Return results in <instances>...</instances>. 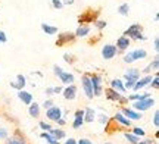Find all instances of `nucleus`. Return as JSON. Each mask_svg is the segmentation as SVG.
Wrapping results in <instances>:
<instances>
[{
  "label": "nucleus",
  "instance_id": "1",
  "mask_svg": "<svg viewBox=\"0 0 159 144\" xmlns=\"http://www.w3.org/2000/svg\"><path fill=\"white\" fill-rule=\"evenodd\" d=\"M125 90H131L133 88V85L136 84V81L140 78V71L136 69V68H133V69H128L127 72H125Z\"/></svg>",
  "mask_w": 159,
  "mask_h": 144
},
{
  "label": "nucleus",
  "instance_id": "2",
  "mask_svg": "<svg viewBox=\"0 0 159 144\" xmlns=\"http://www.w3.org/2000/svg\"><path fill=\"white\" fill-rule=\"evenodd\" d=\"M53 72H55V75L59 76V80L62 81L63 84H66V85H69V84H72V82H74V75L71 74V72L63 71L62 68H61V66H57V65L53 66Z\"/></svg>",
  "mask_w": 159,
  "mask_h": 144
},
{
  "label": "nucleus",
  "instance_id": "3",
  "mask_svg": "<svg viewBox=\"0 0 159 144\" xmlns=\"http://www.w3.org/2000/svg\"><path fill=\"white\" fill-rule=\"evenodd\" d=\"M146 56H148V53H146L144 49H137V50H133V52H130L128 55H125L124 62L125 63H133V62H136V60L144 59Z\"/></svg>",
  "mask_w": 159,
  "mask_h": 144
},
{
  "label": "nucleus",
  "instance_id": "4",
  "mask_svg": "<svg viewBox=\"0 0 159 144\" xmlns=\"http://www.w3.org/2000/svg\"><path fill=\"white\" fill-rule=\"evenodd\" d=\"M90 80H91V85H93V94L94 96H102L103 88H102V76L100 75H90Z\"/></svg>",
  "mask_w": 159,
  "mask_h": 144
},
{
  "label": "nucleus",
  "instance_id": "5",
  "mask_svg": "<svg viewBox=\"0 0 159 144\" xmlns=\"http://www.w3.org/2000/svg\"><path fill=\"white\" fill-rule=\"evenodd\" d=\"M155 103V100L153 98H150V97H146V98H143V100H136L134 102V104H133V107L136 110H140V112H144V110H148L149 107H152Z\"/></svg>",
  "mask_w": 159,
  "mask_h": 144
},
{
  "label": "nucleus",
  "instance_id": "6",
  "mask_svg": "<svg viewBox=\"0 0 159 144\" xmlns=\"http://www.w3.org/2000/svg\"><path fill=\"white\" fill-rule=\"evenodd\" d=\"M116 53H118V49H116V46H114V44H105L102 49V56H103V59H106V60L114 59L115 56H116Z\"/></svg>",
  "mask_w": 159,
  "mask_h": 144
},
{
  "label": "nucleus",
  "instance_id": "7",
  "mask_svg": "<svg viewBox=\"0 0 159 144\" xmlns=\"http://www.w3.org/2000/svg\"><path fill=\"white\" fill-rule=\"evenodd\" d=\"M83 88H84V93L87 98H93L94 94H93V85H91V80H90V75H83Z\"/></svg>",
  "mask_w": 159,
  "mask_h": 144
},
{
  "label": "nucleus",
  "instance_id": "8",
  "mask_svg": "<svg viewBox=\"0 0 159 144\" xmlns=\"http://www.w3.org/2000/svg\"><path fill=\"white\" fill-rule=\"evenodd\" d=\"M46 116H47L50 121H57V119H61V118H62V110H61L59 106H52V107L47 109Z\"/></svg>",
  "mask_w": 159,
  "mask_h": 144
},
{
  "label": "nucleus",
  "instance_id": "9",
  "mask_svg": "<svg viewBox=\"0 0 159 144\" xmlns=\"http://www.w3.org/2000/svg\"><path fill=\"white\" fill-rule=\"evenodd\" d=\"M106 97H108L109 100H112V102H127V98L119 91L114 90V88H108V90H106Z\"/></svg>",
  "mask_w": 159,
  "mask_h": 144
},
{
  "label": "nucleus",
  "instance_id": "10",
  "mask_svg": "<svg viewBox=\"0 0 159 144\" xmlns=\"http://www.w3.org/2000/svg\"><path fill=\"white\" fill-rule=\"evenodd\" d=\"M142 33V25L140 24H133L131 27H128V28L125 29V33H124V35L125 37H136L137 34H140Z\"/></svg>",
  "mask_w": 159,
  "mask_h": 144
},
{
  "label": "nucleus",
  "instance_id": "11",
  "mask_svg": "<svg viewBox=\"0 0 159 144\" xmlns=\"http://www.w3.org/2000/svg\"><path fill=\"white\" fill-rule=\"evenodd\" d=\"M75 38V34L72 33H62V34L57 37L56 40V46H63L65 43H69V41H72Z\"/></svg>",
  "mask_w": 159,
  "mask_h": 144
},
{
  "label": "nucleus",
  "instance_id": "12",
  "mask_svg": "<svg viewBox=\"0 0 159 144\" xmlns=\"http://www.w3.org/2000/svg\"><path fill=\"white\" fill-rule=\"evenodd\" d=\"M75 96H77V87L74 84H69L65 90H63V97L66 100H74Z\"/></svg>",
  "mask_w": 159,
  "mask_h": 144
},
{
  "label": "nucleus",
  "instance_id": "13",
  "mask_svg": "<svg viewBox=\"0 0 159 144\" xmlns=\"http://www.w3.org/2000/svg\"><path fill=\"white\" fill-rule=\"evenodd\" d=\"M121 113H122L125 118H130V119H134V121L142 119V113H139V112H136V110H133V109H128V107H124Z\"/></svg>",
  "mask_w": 159,
  "mask_h": 144
},
{
  "label": "nucleus",
  "instance_id": "14",
  "mask_svg": "<svg viewBox=\"0 0 159 144\" xmlns=\"http://www.w3.org/2000/svg\"><path fill=\"white\" fill-rule=\"evenodd\" d=\"M150 81H152V76H150V75L144 76V78H139V80L136 81V84L133 85V88H134V90H140V88H144L146 85H149V84H150Z\"/></svg>",
  "mask_w": 159,
  "mask_h": 144
},
{
  "label": "nucleus",
  "instance_id": "15",
  "mask_svg": "<svg viewBox=\"0 0 159 144\" xmlns=\"http://www.w3.org/2000/svg\"><path fill=\"white\" fill-rule=\"evenodd\" d=\"M83 124H84V110H77V112H75V119H74L72 127L77 129V128L83 127Z\"/></svg>",
  "mask_w": 159,
  "mask_h": 144
},
{
  "label": "nucleus",
  "instance_id": "16",
  "mask_svg": "<svg viewBox=\"0 0 159 144\" xmlns=\"http://www.w3.org/2000/svg\"><path fill=\"white\" fill-rule=\"evenodd\" d=\"M18 98L25 104L33 103V94H30L28 91H24V90H19V91H18Z\"/></svg>",
  "mask_w": 159,
  "mask_h": 144
},
{
  "label": "nucleus",
  "instance_id": "17",
  "mask_svg": "<svg viewBox=\"0 0 159 144\" xmlns=\"http://www.w3.org/2000/svg\"><path fill=\"white\" fill-rule=\"evenodd\" d=\"M130 37H125V35H122V37H119L118 41H116V47H118L119 50H127L128 47H130Z\"/></svg>",
  "mask_w": 159,
  "mask_h": 144
},
{
  "label": "nucleus",
  "instance_id": "18",
  "mask_svg": "<svg viewBox=\"0 0 159 144\" xmlns=\"http://www.w3.org/2000/svg\"><path fill=\"white\" fill-rule=\"evenodd\" d=\"M25 84H27L25 76H24V75H18V76H16V82H11V87L16 88L18 91H19V90H22L24 87H25Z\"/></svg>",
  "mask_w": 159,
  "mask_h": 144
},
{
  "label": "nucleus",
  "instance_id": "19",
  "mask_svg": "<svg viewBox=\"0 0 159 144\" xmlns=\"http://www.w3.org/2000/svg\"><path fill=\"white\" fill-rule=\"evenodd\" d=\"M111 88H114V90H116V91H119V93L125 91L124 82H122L121 80H112L111 81Z\"/></svg>",
  "mask_w": 159,
  "mask_h": 144
},
{
  "label": "nucleus",
  "instance_id": "20",
  "mask_svg": "<svg viewBox=\"0 0 159 144\" xmlns=\"http://www.w3.org/2000/svg\"><path fill=\"white\" fill-rule=\"evenodd\" d=\"M115 121L119 122V124H121V125H124V127H130L131 125V121L128 119V118H125L121 112H118V113L115 115Z\"/></svg>",
  "mask_w": 159,
  "mask_h": 144
},
{
  "label": "nucleus",
  "instance_id": "21",
  "mask_svg": "<svg viewBox=\"0 0 159 144\" xmlns=\"http://www.w3.org/2000/svg\"><path fill=\"white\" fill-rule=\"evenodd\" d=\"M90 33V27L89 25H80L77 31H75V37H85Z\"/></svg>",
  "mask_w": 159,
  "mask_h": 144
},
{
  "label": "nucleus",
  "instance_id": "22",
  "mask_svg": "<svg viewBox=\"0 0 159 144\" xmlns=\"http://www.w3.org/2000/svg\"><path fill=\"white\" fill-rule=\"evenodd\" d=\"M28 113L33 116V118H39V116H40V106L35 103V102H34V103H30Z\"/></svg>",
  "mask_w": 159,
  "mask_h": 144
},
{
  "label": "nucleus",
  "instance_id": "23",
  "mask_svg": "<svg viewBox=\"0 0 159 144\" xmlns=\"http://www.w3.org/2000/svg\"><path fill=\"white\" fill-rule=\"evenodd\" d=\"M41 29H43L47 35H55L57 33L56 27H52V25H49V24H41Z\"/></svg>",
  "mask_w": 159,
  "mask_h": 144
},
{
  "label": "nucleus",
  "instance_id": "24",
  "mask_svg": "<svg viewBox=\"0 0 159 144\" xmlns=\"http://www.w3.org/2000/svg\"><path fill=\"white\" fill-rule=\"evenodd\" d=\"M94 110L90 109V107H87V109L84 110V122H93L94 121Z\"/></svg>",
  "mask_w": 159,
  "mask_h": 144
},
{
  "label": "nucleus",
  "instance_id": "25",
  "mask_svg": "<svg viewBox=\"0 0 159 144\" xmlns=\"http://www.w3.org/2000/svg\"><path fill=\"white\" fill-rule=\"evenodd\" d=\"M41 137H43V138H44L49 144H59V141H57V140L55 138V137H53L50 133H47V131H44V133L41 134Z\"/></svg>",
  "mask_w": 159,
  "mask_h": 144
},
{
  "label": "nucleus",
  "instance_id": "26",
  "mask_svg": "<svg viewBox=\"0 0 159 144\" xmlns=\"http://www.w3.org/2000/svg\"><path fill=\"white\" fill-rule=\"evenodd\" d=\"M146 97H150V94L149 93H143V94H131L128 100H133V102H136V100H143V98Z\"/></svg>",
  "mask_w": 159,
  "mask_h": 144
},
{
  "label": "nucleus",
  "instance_id": "27",
  "mask_svg": "<svg viewBox=\"0 0 159 144\" xmlns=\"http://www.w3.org/2000/svg\"><path fill=\"white\" fill-rule=\"evenodd\" d=\"M49 133H50L56 140H61V138H63V137H65V133H63L62 129H53V128H52Z\"/></svg>",
  "mask_w": 159,
  "mask_h": 144
},
{
  "label": "nucleus",
  "instance_id": "28",
  "mask_svg": "<svg viewBox=\"0 0 159 144\" xmlns=\"http://www.w3.org/2000/svg\"><path fill=\"white\" fill-rule=\"evenodd\" d=\"M158 66H159V60H158V58H156L153 60V63H150L148 68H144V69H143V72H144V74H149V72H150L152 69H155V71L158 69Z\"/></svg>",
  "mask_w": 159,
  "mask_h": 144
},
{
  "label": "nucleus",
  "instance_id": "29",
  "mask_svg": "<svg viewBox=\"0 0 159 144\" xmlns=\"http://www.w3.org/2000/svg\"><path fill=\"white\" fill-rule=\"evenodd\" d=\"M118 12L122 15V16H127L128 12H130V6H128V3H122V5L118 7Z\"/></svg>",
  "mask_w": 159,
  "mask_h": 144
},
{
  "label": "nucleus",
  "instance_id": "30",
  "mask_svg": "<svg viewBox=\"0 0 159 144\" xmlns=\"http://www.w3.org/2000/svg\"><path fill=\"white\" fill-rule=\"evenodd\" d=\"M125 138L128 140V141H130L131 144H137V143H139V141H140L137 135H134V134H128V133L125 134Z\"/></svg>",
  "mask_w": 159,
  "mask_h": 144
},
{
  "label": "nucleus",
  "instance_id": "31",
  "mask_svg": "<svg viewBox=\"0 0 159 144\" xmlns=\"http://www.w3.org/2000/svg\"><path fill=\"white\" fill-rule=\"evenodd\" d=\"M6 144H25L22 138H18V137H13V138H7Z\"/></svg>",
  "mask_w": 159,
  "mask_h": 144
},
{
  "label": "nucleus",
  "instance_id": "32",
  "mask_svg": "<svg viewBox=\"0 0 159 144\" xmlns=\"http://www.w3.org/2000/svg\"><path fill=\"white\" fill-rule=\"evenodd\" d=\"M52 6L55 9H62L63 5H62V0H52Z\"/></svg>",
  "mask_w": 159,
  "mask_h": 144
},
{
  "label": "nucleus",
  "instance_id": "33",
  "mask_svg": "<svg viewBox=\"0 0 159 144\" xmlns=\"http://www.w3.org/2000/svg\"><path fill=\"white\" fill-rule=\"evenodd\" d=\"M40 128H41V129H44V131H47V133L52 129L50 124H46V122H40Z\"/></svg>",
  "mask_w": 159,
  "mask_h": 144
},
{
  "label": "nucleus",
  "instance_id": "34",
  "mask_svg": "<svg viewBox=\"0 0 159 144\" xmlns=\"http://www.w3.org/2000/svg\"><path fill=\"white\" fill-rule=\"evenodd\" d=\"M94 25H96V28L103 29V28H106V21H97Z\"/></svg>",
  "mask_w": 159,
  "mask_h": 144
},
{
  "label": "nucleus",
  "instance_id": "35",
  "mask_svg": "<svg viewBox=\"0 0 159 144\" xmlns=\"http://www.w3.org/2000/svg\"><path fill=\"white\" fill-rule=\"evenodd\" d=\"M153 124H155V127H156V128L159 127V112H158V110L155 112V116H153Z\"/></svg>",
  "mask_w": 159,
  "mask_h": 144
},
{
  "label": "nucleus",
  "instance_id": "36",
  "mask_svg": "<svg viewBox=\"0 0 159 144\" xmlns=\"http://www.w3.org/2000/svg\"><path fill=\"white\" fill-rule=\"evenodd\" d=\"M150 85L153 87V88H158L159 87V80H158V75L153 78V81H150Z\"/></svg>",
  "mask_w": 159,
  "mask_h": 144
},
{
  "label": "nucleus",
  "instance_id": "37",
  "mask_svg": "<svg viewBox=\"0 0 159 144\" xmlns=\"http://www.w3.org/2000/svg\"><path fill=\"white\" fill-rule=\"evenodd\" d=\"M134 135H137V137H139V135L143 137V135H144V131H143L142 128H134Z\"/></svg>",
  "mask_w": 159,
  "mask_h": 144
},
{
  "label": "nucleus",
  "instance_id": "38",
  "mask_svg": "<svg viewBox=\"0 0 159 144\" xmlns=\"http://www.w3.org/2000/svg\"><path fill=\"white\" fill-rule=\"evenodd\" d=\"M7 137V129H5V128H0V140H3Z\"/></svg>",
  "mask_w": 159,
  "mask_h": 144
},
{
  "label": "nucleus",
  "instance_id": "39",
  "mask_svg": "<svg viewBox=\"0 0 159 144\" xmlns=\"http://www.w3.org/2000/svg\"><path fill=\"white\" fill-rule=\"evenodd\" d=\"M46 94H47V96H53V94H56V93H55V87H49V88H46Z\"/></svg>",
  "mask_w": 159,
  "mask_h": 144
},
{
  "label": "nucleus",
  "instance_id": "40",
  "mask_svg": "<svg viewBox=\"0 0 159 144\" xmlns=\"http://www.w3.org/2000/svg\"><path fill=\"white\" fill-rule=\"evenodd\" d=\"M52 106H53V102H52V100H46L44 103H43V107H44V109H49Z\"/></svg>",
  "mask_w": 159,
  "mask_h": 144
},
{
  "label": "nucleus",
  "instance_id": "41",
  "mask_svg": "<svg viewBox=\"0 0 159 144\" xmlns=\"http://www.w3.org/2000/svg\"><path fill=\"white\" fill-rule=\"evenodd\" d=\"M7 41V37H6V34L3 33V31H0V43H6Z\"/></svg>",
  "mask_w": 159,
  "mask_h": 144
},
{
  "label": "nucleus",
  "instance_id": "42",
  "mask_svg": "<svg viewBox=\"0 0 159 144\" xmlns=\"http://www.w3.org/2000/svg\"><path fill=\"white\" fill-rule=\"evenodd\" d=\"M63 58H65V60H66L68 63H72V62H74V59H72V56H69L68 53H65V55H63Z\"/></svg>",
  "mask_w": 159,
  "mask_h": 144
},
{
  "label": "nucleus",
  "instance_id": "43",
  "mask_svg": "<svg viewBox=\"0 0 159 144\" xmlns=\"http://www.w3.org/2000/svg\"><path fill=\"white\" fill-rule=\"evenodd\" d=\"M78 144H93V143H91L90 140H87V138H81L78 141Z\"/></svg>",
  "mask_w": 159,
  "mask_h": 144
},
{
  "label": "nucleus",
  "instance_id": "44",
  "mask_svg": "<svg viewBox=\"0 0 159 144\" xmlns=\"http://www.w3.org/2000/svg\"><path fill=\"white\" fill-rule=\"evenodd\" d=\"M99 118H100V122H102V124H106V122H108V116L106 115H100Z\"/></svg>",
  "mask_w": 159,
  "mask_h": 144
},
{
  "label": "nucleus",
  "instance_id": "45",
  "mask_svg": "<svg viewBox=\"0 0 159 144\" xmlns=\"http://www.w3.org/2000/svg\"><path fill=\"white\" fill-rule=\"evenodd\" d=\"M134 40H146V37H144V35L140 33V34H137L136 37H134Z\"/></svg>",
  "mask_w": 159,
  "mask_h": 144
},
{
  "label": "nucleus",
  "instance_id": "46",
  "mask_svg": "<svg viewBox=\"0 0 159 144\" xmlns=\"http://www.w3.org/2000/svg\"><path fill=\"white\" fill-rule=\"evenodd\" d=\"M153 44H155V50L158 52V50H159V40H158V37L155 38V43H153Z\"/></svg>",
  "mask_w": 159,
  "mask_h": 144
},
{
  "label": "nucleus",
  "instance_id": "47",
  "mask_svg": "<svg viewBox=\"0 0 159 144\" xmlns=\"http://www.w3.org/2000/svg\"><path fill=\"white\" fill-rule=\"evenodd\" d=\"M74 3V0H62V5L65 6V5H72Z\"/></svg>",
  "mask_w": 159,
  "mask_h": 144
},
{
  "label": "nucleus",
  "instance_id": "48",
  "mask_svg": "<svg viewBox=\"0 0 159 144\" xmlns=\"http://www.w3.org/2000/svg\"><path fill=\"white\" fill-rule=\"evenodd\" d=\"M65 144H77V141L74 138H69L68 141H65Z\"/></svg>",
  "mask_w": 159,
  "mask_h": 144
},
{
  "label": "nucleus",
  "instance_id": "49",
  "mask_svg": "<svg viewBox=\"0 0 159 144\" xmlns=\"http://www.w3.org/2000/svg\"><path fill=\"white\" fill-rule=\"evenodd\" d=\"M137 144H152V140H146V141H139Z\"/></svg>",
  "mask_w": 159,
  "mask_h": 144
},
{
  "label": "nucleus",
  "instance_id": "50",
  "mask_svg": "<svg viewBox=\"0 0 159 144\" xmlns=\"http://www.w3.org/2000/svg\"><path fill=\"white\" fill-rule=\"evenodd\" d=\"M57 124H59V125H65V121H63V119H57Z\"/></svg>",
  "mask_w": 159,
  "mask_h": 144
},
{
  "label": "nucleus",
  "instance_id": "51",
  "mask_svg": "<svg viewBox=\"0 0 159 144\" xmlns=\"http://www.w3.org/2000/svg\"><path fill=\"white\" fill-rule=\"evenodd\" d=\"M106 144H111V143H106Z\"/></svg>",
  "mask_w": 159,
  "mask_h": 144
}]
</instances>
